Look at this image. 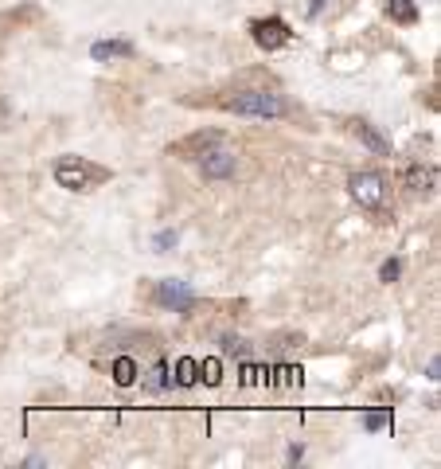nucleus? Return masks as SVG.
I'll use <instances>...</instances> for the list:
<instances>
[{
  "label": "nucleus",
  "mask_w": 441,
  "mask_h": 469,
  "mask_svg": "<svg viewBox=\"0 0 441 469\" xmlns=\"http://www.w3.org/2000/svg\"><path fill=\"white\" fill-rule=\"evenodd\" d=\"M172 153L184 156V160H195L207 180H227V176H235V169H239L235 149L227 145L223 133H215V129H207V133L200 129V133H191V137H184V141H176Z\"/></svg>",
  "instance_id": "obj_1"
},
{
  "label": "nucleus",
  "mask_w": 441,
  "mask_h": 469,
  "mask_svg": "<svg viewBox=\"0 0 441 469\" xmlns=\"http://www.w3.org/2000/svg\"><path fill=\"white\" fill-rule=\"evenodd\" d=\"M219 106L227 114L239 118H258V121H274L289 114V102L277 90H235L230 98H219Z\"/></svg>",
  "instance_id": "obj_2"
},
{
  "label": "nucleus",
  "mask_w": 441,
  "mask_h": 469,
  "mask_svg": "<svg viewBox=\"0 0 441 469\" xmlns=\"http://www.w3.org/2000/svg\"><path fill=\"white\" fill-rule=\"evenodd\" d=\"M102 180H109V169L90 165L83 156H63V160H55V184L67 188V192H90V188H98Z\"/></svg>",
  "instance_id": "obj_3"
},
{
  "label": "nucleus",
  "mask_w": 441,
  "mask_h": 469,
  "mask_svg": "<svg viewBox=\"0 0 441 469\" xmlns=\"http://www.w3.org/2000/svg\"><path fill=\"white\" fill-rule=\"evenodd\" d=\"M347 188H352V200H356L359 207H383V200H387V180H383V172H356L352 180H347Z\"/></svg>",
  "instance_id": "obj_4"
},
{
  "label": "nucleus",
  "mask_w": 441,
  "mask_h": 469,
  "mask_svg": "<svg viewBox=\"0 0 441 469\" xmlns=\"http://www.w3.org/2000/svg\"><path fill=\"white\" fill-rule=\"evenodd\" d=\"M250 39L262 51H277V48H286L289 39H293V28H289L281 16H266V20H254L250 24Z\"/></svg>",
  "instance_id": "obj_5"
},
{
  "label": "nucleus",
  "mask_w": 441,
  "mask_h": 469,
  "mask_svg": "<svg viewBox=\"0 0 441 469\" xmlns=\"http://www.w3.org/2000/svg\"><path fill=\"white\" fill-rule=\"evenodd\" d=\"M156 305H164L172 313H188L195 305V289L180 278H164V282H156Z\"/></svg>",
  "instance_id": "obj_6"
},
{
  "label": "nucleus",
  "mask_w": 441,
  "mask_h": 469,
  "mask_svg": "<svg viewBox=\"0 0 441 469\" xmlns=\"http://www.w3.org/2000/svg\"><path fill=\"white\" fill-rule=\"evenodd\" d=\"M90 55H94L98 63H106V59H133V43H125V39H98L94 48H90Z\"/></svg>",
  "instance_id": "obj_7"
},
{
  "label": "nucleus",
  "mask_w": 441,
  "mask_h": 469,
  "mask_svg": "<svg viewBox=\"0 0 441 469\" xmlns=\"http://www.w3.org/2000/svg\"><path fill=\"white\" fill-rule=\"evenodd\" d=\"M352 133H356V137L367 145L375 156H391V141H387V137H379V133H375V125H367V121H352Z\"/></svg>",
  "instance_id": "obj_8"
},
{
  "label": "nucleus",
  "mask_w": 441,
  "mask_h": 469,
  "mask_svg": "<svg viewBox=\"0 0 441 469\" xmlns=\"http://www.w3.org/2000/svg\"><path fill=\"white\" fill-rule=\"evenodd\" d=\"M387 16H391L394 24H406V28L422 20V12H418L414 0H391V4H387Z\"/></svg>",
  "instance_id": "obj_9"
},
{
  "label": "nucleus",
  "mask_w": 441,
  "mask_h": 469,
  "mask_svg": "<svg viewBox=\"0 0 441 469\" xmlns=\"http://www.w3.org/2000/svg\"><path fill=\"white\" fill-rule=\"evenodd\" d=\"M406 188H414V192H429L433 188V172L414 165V169H406Z\"/></svg>",
  "instance_id": "obj_10"
},
{
  "label": "nucleus",
  "mask_w": 441,
  "mask_h": 469,
  "mask_svg": "<svg viewBox=\"0 0 441 469\" xmlns=\"http://www.w3.org/2000/svg\"><path fill=\"white\" fill-rule=\"evenodd\" d=\"M114 379H118L121 387H129L133 379H137V364H133L129 356H121V360H114Z\"/></svg>",
  "instance_id": "obj_11"
},
{
  "label": "nucleus",
  "mask_w": 441,
  "mask_h": 469,
  "mask_svg": "<svg viewBox=\"0 0 441 469\" xmlns=\"http://www.w3.org/2000/svg\"><path fill=\"white\" fill-rule=\"evenodd\" d=\"M168 384H172V379H168V368H164V364H156L153 372H149V379H144V387H149V391H164Z\"/></svg>",
  "instance_id": "obj_12"
},
{
  "label": "nucleus",
  "mask_w": 441,
  "mask_h": 469,
  "mask_svg": "<svg viewBox=\"0 0 441 469\" xmlns=\"http://www.w3.org/2000/svg\"><path fill=\"white\" fill-rule=\"evenodd\" d=\"M398 274H402V262H398V258H387V262H383V270H379L383 282H394Z\"/></svg>",
  "instance_id": "obj_13"
},
{
  "label": "nucleus",
  "mask_w": 441,
  "mask_h": 469,
  "mask_svg": "<svg viewBox=\"0 0 441 469\" xmlns=\"http://www.w3.org/2000/svg\"><path fill=\"white\" fill-rule=\"evenodd\" d=\"M391 422V415H367V430H383Z\"/></svg>",
  "instance_id": "obj_14"
},
{
  "label": "nucleus",
  "mask_w": 441,
  "mask_h": 469,
  "mask_svg": "<svg viewBox=\"0 0 441 469\" xmlns=\"http://www.w3.org/2000/svg\"><path fill=\"white\" fill-rule=\"evenodd\" d=\"M328 4H332V0H312L309 8H305V12H309V20H316V16H321L324 8H328Z\"/></svg>",
  "instance_id": "obj_15"
},
{
  "label": "nucleus",
  "mask_w": 441,
  "mask_h": 469,
  "mask_svg": "<svg viewBox=\"0 0 441 469\" xmlns=\"http://www.w3.org/2000/svg\"><path fill=\"white\" fill-rule=\"evenodd\" d=\"M172 242H176V235H172V231H160V235H156V247H160V251H164V247H172Z\"/></svg>",
  "instance_id": "obj_16"
}]
</instances>
